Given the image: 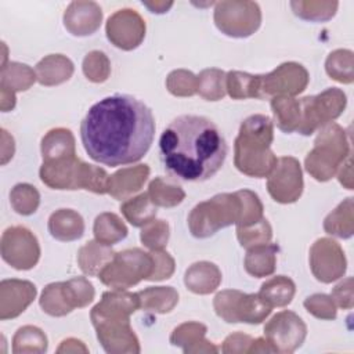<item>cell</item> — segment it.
<instances>
[{
	"instance_id": "6da1fadb",
	"label": "cell",
	"mask_w": 354,
	"mask_h": 354,
	"mask_svg": "<svg viewBox=\"0 0 354 354\" xmlns=\"http://www.w3.org/2000/svg\"><path fill=\"white\" fill-rule=\"evenodd\" d=\"M153 134L152 111L129 94L100 100L80 123V140L87 155L111 167L138 162L151 148Z\"/></svg>"
},
{
	"instance_id": "7a4b0ae2",
	"label": "cell",
	"mask_w": 354,
	"mask_h": 354,
	"mask_svg": "<svg viewBox=\"0 0 354 354\" xmlns=\"http://www.w3.org/2000/svg\"><path fill=\"white\" fill-rule=\"evenodd\" d=\"M227 142L220 129L207 118L177 116L159 138L163 167L183 181H206L224 165Z\"/></svg>"
},
{
	"instance_id": "3957f363",
	"label": "cell",
	"mask_w": 354,
	"mask_h": 354,
	"mask_svg": "<svg viewBox=\"0 0 354 354\" xmlns=\"http://www.w3.org/2000/svg\"><path fill=\"white\" fill-rule=\"evenodd\" d=\"M272 131V120L266 115H252L241 123L234 142V163L241 173L256 178L268 177L278 160L270 149Z\"/></svg>"
},
{
	"instance_id": "277c9868",
	"label": "cell",
	"mask_w": 354,
	"mask_h": 354,
	"mask_svg": "<svg viewBox=\"0 0 354 354\" xmlns=\"http://www.w3.org/2000/svg\"><path fill=\"white\" fill-rule=\"evenodd\" d=\"M39 176L43 184L53 189H87L94 194H108L106 171L76 156L43 162Z\"/></svg>"
},
{
	"instance_id": "5b68a950",
	"label": "cell",
	"mask_w": 354,
	"mask_h": 354,
	"mask_svg": "<svg viewBox=\"0 0 354 354\" xmlns=\"http://www.w3.org/2000/svg\"><path fill=\"white\" fill-rule=\"evenodd\" d=\"M348 155L350 145L344 130L336 123H328L321 127L314 148L306 156V170L317 181H328Z\"/></svg>"
},
{
	"instance_id": "8992f818",
	"label": "cell",
	"mask_w": 354,
	"mask_h": 354,
	"mask_svg": "<svg viewBox=\"0 0 354 354\" xmlns=\"http://www.w3.org/2000/svg\"><path fill=\"white\" fill-rule=\"evenodd\" d=\"M241 214V199L236 192L218 194L198 203L188 216V227L195 238H209L218 230L236 224Z\"/></svg>"
},
{
	"instance_id": "52a82bcc",
	"label": "cell",
	"mask_w": 354,
	"mask_h": 354,
	"mask_svg": "<svg viewBox=\"0 0 354 354\" xmlns=\"http://www.w3.org/2000/svg\"><path fill=\"white\" fill-rule=\"evenodd\" d=\"M153 267L151 253H145L138 248L126 249L115 253V257L108 263L101 272L98 279L113 289L126 290L133 285H137L142 279H148Z\"/></svg>"
},
{
	"instance_id": "ba28073f",
	"label": "cell",
	"mask_w": 354,
	"mask_h": 354,
	"mask_svg": "<svg viewBox=\"0 0 354 354\" xmlns=\"http://www.w3.org/2000/svg\"><path fill=\"white\" fill-rule=\"evenodd\" d=\"M213 307L216 314L228 324H252L263 322L271 313L268 306L259 293H243L236 289H225L214 296Z\"/></svg>"
},
{
	"instance_id": "9c48e42d",
	"label": "cell",
	"mask_w": 354,
	"mask_h": 354,
	"mask_svg": "<svg viewBox=\"0 0 354 354\" xmlns=\"http://www.w3.org/2000/svg\"><path fill=\"white\" fill-rule=\"evenodd\" d=\"M346 94L336 87L326 88L318 95L300 98L301 119L297 133L311 136L317 129L324 127L339 118L346 106Z\"/></svg>"
},
{
	"instance_id": "30bf717a",
	"label": "cell",
	"mask_w": 354,
	"mask_h": 354,
	"mask_svg": "<svg viewBox=\"0 0 354 354\" xmlns=\"http://www.w3.org/2000/svg\"><path fill=\"white\" fill-rule=\"evenodd\" d=\"M217 29L230 37H248L261 24V11L254 1H218L214 7Z\"/></svg>"
},
{
	"instance_id": "8fae6325",
	"label": "cell",
	"mask_w": 354,
	"mask_h": 354,
	"mask_svg": "<svg viewBox=\"0 0 354 354\" xmlns=\"http://www.w3.org/2000/svg\"><path fill=\"white\" fill-rule=\"evenodd\" d=\"M0 253L3 260L15 270L33 268L40 257L37 238L30 230L22 225L8 227L0 241Z\"/></svg>"
},
{
	"instance_id": "7c38bea8",
	"label": "cell",
	"mask_w": 354,
	"mask_h": 354,
	"mask_svg": "<svg viewBox=\"0 0 354 354\" xmlns=\"http://www.w3.org/2000/svg\"><path fill=\"white\" fill-rule=\"evenodd\" d=\"M307 336V326L293 311L277 313L264 325V337L271 343L275 353L289 354L297 350Z\"/></svg>"
},
{
	"instance_id": "4fadbf2b",
	"label": "cell",
	"mask_w": 354,
	"mask_h": 354,
	"mask_svg": "<svg viewBox=\"0 0 354 354\" xmlns=\"http://www.w3.org/2000/svg\"><path fill=\"white\" fill-rule=\"evenodd\" d=\"M267 189L278 203H293L303 192V173L300 163L293 156L278 158L268 174Z\"/></svg>"
},
{
	"instance_id": "5bb4252c",
	"label": "cell",
	"mask_w": 354,
	"mask_h": 354,
	"mask_svg": "<svg viewBox=\"0 0 354 354\" xmlns=\"http://www.w3.org/2000/svg\"><path fill=\"white\" fill-rule=\"evenodd\" d=\"M307 69L297 62H283L272 72L260 77V100L277 95L293 97L308 84Z\"/></svg>"
},
{
	"instance_id": "9a60e30c",
	"label": "cell",
	"mask_w": 354,
	"mask_h": 354,
	"mask_svg": "<svg viewBox=\"0 0 354 354\" xmlns=\"http://www.w3.org/2000/svg\"><path fill=\"white\" fill-rule=\"evenodd\" d=\"M108 40L120 50L137 48L145 37V22L141 15L130 8L113 12L105 25Z\"/></svg>"
},
{
	"instance_id": "2e32d148",
	"label": "cell",
	"mask_w": 354,
	"mask_h": 354,
	"mask_svg": "<svg viewBox=\"0 0 354 354\" xmlns=\"http://www.w3.org/2000/svg\"><path fill=\"white\" fill-rule=\"evenodd\" d=\"M310 267L314 277L324 283L339 279L346 271V257L340 245L329 238H321L310 249Z\"/></svg>"
},
{
	"instance_id": "e0dca14e",
	"label": "cell",
	"mask_w": 354,
	"mask_h": 354,
	"mask_svg": "<svg viewBox=\"0 0 354 354\" xmlns=\"http://www.w3.org/2000/svg\"><path fill=\"white\" fill-rule=\"evenodd\" d=\"M97 339L106 353H140V343L130 326V319L93 321Z\"/></svg>"
},
{
	"instance_id": "ac0fdd59",
	"label": "cell",
	"mask_w": 354,
	"mask_h": 354,
	"mask_svg": "<svg viewBox=\"0 0 354 354\" xmlns=\"http://www.w3.org/2000/svg\"><path fill=\"white\" fill-rule=\"evenodd\" d=\"M36 286L25 279H3L0 282V319L17 318L36 297Z\"/></svg>"
},
{
	"instance_id": "d6986e66",
	"label": "cell",
	"mask_w": 354,
	"mask_h": 354,
	"mask_svg": "<svg viewBox=\"0 0 354 354\" xmlns=\"http://www.w3.org/2000/svg\"><path fill=\"white\" fill-rule=\"evenodd\" d=\"M138 308V293L113 289L102 295L100 303L93 307L90 318L91 322L98 319H130V315Z\"/></svg>"
},
{
	"instance_id": "ffe728a7",
	"label": "cell",
	"mask_w": 354,
	"mask_h": 354,
	"mask_svg": "<svg viewBox=\"0 0 354 354\" xmlns=\"http://www.w3.org/2000/svg\"><path fill=\"white\" fill-rule=\"evenodd\" d=\"M101 21V7L94 1H72L64 12V25L73 36L93 35Z\"/></svg>"
},
{
	"instance_id": "44dd1931",
	"label": "cell",
	"mask_w": 354,
	"mask_h": 354,
	"mask_svg": "<svg viewBox=\"0 0 354 354\" xmlns=\"http://www.w3.org/2000/svg\"><path fill=\"white\" fill-rule=\"evenodd\" d=\"M149 176V167L147 165H137L133 167H123L109 176L108 194L118 199H126L134 192L140 191Z\"/></svg>"
},
{
	"instance_id": "7402d4cb",
	"label": "cell",
	"mask_w": 354,
	"mask_h": 354,
	"mask_svg": "<svg viewBox=\"0 0 354 354\" xmlns=\"http://www.w3.org/2000/svg\"><path fill=\"white\" fill-rule=\"evenodd\" d=\"M207 328L199 322H185L178 325L170 335V343L178 346L184 353H217L218 348L212 342L205 340Z\"/></svg>"
},
{
	"instance_id": "603a6c76",
	"label": "cell",
	"mask_w": 354,
	"mask_h": 354,
	"mask_svg": "<svg viewBox=\"0 0 354 354\" xmlns=\"http://www.w3.org/2000/svg\"><path fill=\"white\" fill-rule=\"evenodd\" d=\"M221 282L218 267L209 261L194 263L184 275V283L188 290L196 295H209L214 292Z\"/></svg>"
},
{
	"instance_id": "cb8c5ba5",
	"label": "cell",
	"mask_w": 354,
	"mask_h": 354,
	"mask_svg": "<svg viewBox=\"0 0 354 354\" xmlns=\"http://www.w3.org/2000/svg\"><path fill=\"white\" fill-rule=\"evenodd\" d=\"M48 231L51 236L58 241H76L84 234V221L77 212L72 209H59L50 216Z\"/></svg>"
},
{
	"instance_id": "d4e9b609",
	"label": "cell",
	"mask_w": 354,
	"mask_h": 354,
	"mask_svg": "<svg viewBox=\"0 0 354 354\" xmlns=\"http://www.w3.org/2000/svg\"><path fill=\"white\" fill-rule=\"evenodd\" d=\"M35 72L41 86H57L69 80L73 73V64L62 54H50L37 62Z\"/></svg>"
},
{
	"instance_id": "484cf974",
	"label": "cell",
	"mask_w": 354,
	"mask_h": 354,
	"mask_svg": "<svg viewBox=\"0 0 354 354\" xmlns=\"http://www.w3.org/2000/svg\"><path fill=\"white\" fill-rule=\"evenodd\" d=\"M41 156L43 162L64 159L75 156V137L71 130L58 127L50 130L41 138Z\"/></svg>"
},
{
	"instance_id": "4316f807",
	"label": "cell",
	"mask_w": 354,
	"mask_h": 354,
	"mask_svg": "<svg viewBox=\"0 0 354 354\" xmlns=\"http://www.w3.org/2000/svg\"><path fill=\"white\" fill-rule=\"evenodd\" d=\"M113 257L115 252L111 246L100 243L98 241H90L79 249L77 264L86 275L98 277L101 270L111 263Z\"/></svg>"
},
{
	"instance_id": "83f0119b",
	"label": "cell",
	"mask_w": 354,
	"mask_h": 354,
	"mask_svg": "<svg viewBox=\"0 0 354 354\" xmlns=\"http://www.w3.org/2000/svg\"><path fill=\"white\" fill-rule=\"evenodd\" d=\"M41 310L51 317H64L76 308L66 282L48 283L39 299Z\"/></svg>"
},
{
	"instance_id": "f1b7e54d",
	"label": "cell",
	"mask_w": 354,
	"mask_h": 354,
	"mask_svg": "<svg viewBox=\"0 0 354 354\" xmlns=\"http://www.w3.org/2000/svg\"><path fill=\"white\" fill-rule=\"evenodd\" d=\"M278 246L274 243L259 245L248 249L245 256V270L254 278L268 277L275 271L277 267Z\"/></svg>"
},
{
	"instance_id": "f546056e",
	"label": "cell",
	"mask_w": 354,
	"mask_h": 354,
	"mask_svg": "<svg viewBox=\"0 0 354 354\" xmlns=\"http://www.w3.org/2000/svg\"><path fill=\"white\" fill-rule=\"evenodd\" d=\"M271 109L279 130L288 134L297 131L301 119L300 100L288 95H277L271 98Z\"/></svg>"
},
{
	"instance_id": "4dcf8cb0",
	"label": "cell",
	"mask_w": 354,
	"mask_h": 354,
	"mask_svg": "<svg viewBox=\"0 0 354 354\" xmlns=\"http://www.w3.org/2000/svg\"><path fill=\"white\" fill-rule=\"evenodd\" d=\"M138 293L140 308L145 311L166 314L178 303V293L171 286H151Z\"/></svg>"
},
{
	"instance_id": "1f68e13d",
	"label": "cell",
	"mask_w": 354,
	"mask_h": 354,
	"mask_svg": "<svg viewBox=\"0 0 354 354\" xmlns=\"http://www.w3.org/2000/svg\"><path fill=\"white\" fill-rule=\"evenodd\" d=\"M260 77L261 75L230 71L228 73H225V91L232 100H260Z\"/></svg>"
},
{
	"instance_id": "d6a6232c",
	"label": "cell",
	"mask_w": 354,
	"mask_h": 354,
	"mask_svg": "<svg viewBox=\"0 0 354 354\" xmlns=\"http://www.w3.org/2000/svg\"><path fill=\"white\" fill-rule=\"evenodd\" d=\"M295 292L296 286L290 278L277 275L260 286L259 295L271 307H285L292 301Z\"/></svg>"
},
{
	"instance_id": "836d02e7",
	"label": "cell",
	"mask_w": 354,
	"mask_h": 354,
	"mask_svg": "<svg viewBox=\"0 0 354 354\" xmlns=\"http://www.w3.org/2000/svg\"><path fill=\"white\" fill-rule=\"evenodd\" d=\"M93 232L95 241L112 246L127 236V227L115 213H101L95 217Z\"/></svg>"
},
{
	"instance_id": "e575fe53",
	"label": "cell",
	"mask_w": 354,
	"mask_h": 354,
	"mask_svg": "<svg viewBox=\"0 0 354 354\" xmlns=\"http://www.w3.org/2000/svg\"><path fill=\"white\" fill-rule=\"evenodd\" d=\"M120 210L133 227H144L156 216V206L152 203L147 192L124 201L120 205Z\"/></svg>"
},
{
	"instance_id": "d590c367",
	"label": "cell",
	"mask_w": 354,
	"mask_h": 354,
	"mask_svg": "<svg viewBox=\"0 0 354 354\" xmlns=\"http://www.w3.org/2000/svg\"><path fill=\"white\" fill-rule=\"evenodd\" d=\"M147 194L155 206L162 207H174L180 205L185 198V192L180 185L163 177L153 178L149 183Z\"/></svg>"
},
{
	"instance_id": "8d00e7d4",
	"label": "cell",
	"mask_w": 354,
	"mask_h": 354,
	"mask_svg": "<svg viewBox=\"0 0 354 354\" xmlns=\"http://www.w3.org/2000/svg\"><path fill=\"white\" fill-rule=\"evenodd\" d=\"M36 79V72L26 64L10 62L1 66L0 86L11 91H25L28 90Z\"/></svg>"
},
{
	"instance_id": "74e56055",
	"label": "cell",
	"mask_w": 354,
	"mask_h": 354,
	"mask_svg": "<svg viewBox=\"0 0 354 354\" xmlns=\"http://www.w3.org/2000/svg\"><path fill=\"white\" fill-rule=\"evenodd\" d=\"M324 230L339 238H350L353 235V198H347L324 221Z\"/></svg>"
},
{
	"instance_id": "f35d334b",
	"label": "cell",
	"mask_w": 354,
	"mask_h": 354,
	"mask_svg": "<svg viewBox=\"0 0 354 354\" xmlns=\"http://www.w3.org/2000/svg\"><path fill=\"white\" fill-rule=\"evenodd\" d=\"M47 337L44 332L33 325H25L19 328L12 337V353H46Z\"/></svg>"
},
{
	"instance_id": "ab89813d",
	"label": "cell",
	"mask_w": 354,
	"mask_h": 354,
	"mask_svg": "<svg viewBox=\"0 0 354 354\" xmlns=\"http://www.w3.org/2000/svg\"><path fill=\"white\" fill-rule=\"evenodd\" d=\"M196 93L207 101H218L225 95V72L217 68L203 69L198 76Z\"/></svg>"
},
{
	"instance_id": "60d3db41",
	"label": "cell",
	"mask_w": 354,
	"mask_h": 354,
	"mask_svg": "<svg viewBox=\"0 0 354 354\" xmlns=\"http://www.w3.org/2000/svg\"><path fill=\"white\" fill-rule=\"evenodd\" d=\"M10 203L11 207L22 216L33 214L40 203L39 191L26 183L17 184L10 192Z\"/></svg>"
},
{
	"instance_id": "b9f144b4",
	"label": "cell",
	"mask_w": 354,
	"mask_h": 354,
	"mask_svg": "<svg viewBox=\"0 0 354 354\" xmlns=\"http://www.w3.org/2000/svg\"><path fill=\"white\" fill-rule=\"evenodd\" d=\"M326 73L340 83L353 82V53L350 50H335L325 62Z\"/></svg>"
},
{
	"instance_id": "7bdbcfd3",
	"label": "cell",
	"mask_w": 354,
	"mask_h": 354,
	"mask_svg": "<svg viewBox=\"0 0 354 354\" xmlns=\"http://www.w3.org/2000/svg\"><path fill=\"white\" fill-rule=\"evenodd\" d=\"M337 6V1H290L293 12L307 21H328L335 15Z\"/></svg>"
},
{
	"instance_id": "ee69618b",
	"label": "cell",
	"mask_w": 354,
	"mask_h": 354,
	"mask_svg": "<svg viewBox=\"0 0 354 354\" xmlns=\"http://www.w3.org/2000/svg\"><path fill=\"white\" fill-rule=\"evenodd\" d=\"M241 199V214L236 227H249L263 218V203L259 195L250 189L236 191Z\"/></svg>"
},
{
	"instance_id": "f6af8a7d",
	"label": "cell",
	"mask_w": 354,
	"mask_h": 354,
	"mask_svg": "<svg viewBox=\"0 0 354 354\" xmlns=\"http://www.w3.org/2000/svg\"><path fill=\"white\" fill-rule=\"evenodd\" d=\"M236 236L242 248L250 249L253 246L270 243L272 238V230L267 218H261L249 227H236Z\"/></svg>"
},
{
	"instance_id": "bcb514c9",
	"label": "cell",
	"mask_w": 354,
	"mask_h": 354,
	"mask_svg": "<svg viewBox=\"0 0 354 354\" xmlns=\"http://www.w3.org/2000/svg\"><path fill=\"white\" fill-rule=\"evenodd\" d=\"M166 87L176 97H191L196 94L198 79L191 71L176 69L167 75Z\"/></svg>"
},
{
	"instance_id": "7dc6e473",
	"label": "cell",
	"mask_w": 354,
	"mask_h": 354,
	"mask_svg": "<svg viewBox=\"0 0 354 354\" xmlns=\"http://www.w3.org/2000/svg\"><path fill=\"white\" fill-rule=\"evenodd\" d=\"M83 73L87 80L93 83H102L111 73V64L108 57L98 50L90 51L83 59Z\"/></svg>"
},
{
	"instance_id": "c3c4849f",
	"label": "cell",
	"mask_w": 354,
	"mask_h": 354,
	"mask_svg": "<svg viewBox=\"0 0 354 354\" xmlns=\"http://www.w3.org/2000/svg\"><path fill=\"white\" fill-rule=\"evenodd\" d=\"M140 239L151 250H162L169 241V224L165 220H152L144 225Z\"/></svg>"
},
{
	"instance_id": "681fc988",
	"label": "cell",
	"mask_w": 354,
	"mask_h": 354,
	"mask_svg": "<svg viewBox=\"0 0 354 354\" xmlns=\"http://www.w3.org/2000/svg\"><path fill=\"white\" fill-rule=\"evenodd\" d=\"M306 310L317 318L321 319H335L336 306L330 296L324 293H315L304 300Z\"/></svg>"
},
{
	"instance_id": "f907efd6",
	"label": "cell",
	"mask_w": 354,
	"mask_h": 354,
	"mask_svg": "<svg viewBox=\"0 0 354 354\" xmlns=\"http://www.w3.org/2000/svg\"><path fill=\"white\" fill-rule=\"evenodd\" d=\"M66 286L69 289L71 297L77 308L86 307L94 300V286L93 283L84 277H76L66 281Z\"/></svg>"
},
{
	"instance_id": "816d5d0a",
	"label": "cell",
	"mask_w": 354,
	"mask_h": 354,
	"mask_svg": "<svg viewBox=\"0 0 354 354\" xmlns=\"http://www.w3.org/2000/svg\"><path fill=\"white\" fill-rule=\"evenodd\" d=\"M151 256L153 260V267H152V272H151L148 281H162V279L170 278L174 272L173 257L163 249L152 250Z\"/></svg>"
},
{
	"instance_id": "f5cc1de1",
	"label": "cell",
	"mask_w": 354,
	"mask_h": 354,
	"mask_svg": "<svg viewBox=\"0 0 354 354\" xmlns=\"http://www.w3.org/2000/svg\"><path fill=\"white\" fill-rule=\"evenodd\" d=\"M330 297L340 308H351L353 307V279L347 278L346 281L336 285L332 290Z\"/></svg>"
},
{
	"instance_id": "db71d44e",
	"label": "cell",
	"mask_w": 354,
	"mask_h": 354,
	"mask_svg": "<svg viewBox=\"0 0 354 354\" xmlns=\"http://www.w3.org/2000/svg\"><path fill=\"white\" fill-rule=\"evenodd\" d=\"M252 337L249 335L236 332L230 335L221 347V351L225 354H231V353H248L249 346L252 344Z\"/></svg>"
},
{
	"instance_id": "11a10c76",
	"label": "cell",
	"mask_w": 354,
	"mask_h": 354,
	"mask_svg": "<svg viewBox=\"0 0 354 354\" xmlns=\"http://www.w3.org/2000/svg\"><path fill=\"white\" fill-rule=\"evenodd\" d=\"M15 152V144L11 134L7 130L1 129V165H6Z\"/></svg>"
},
{
	"instance_id": "9f6ffc18",
	"label": "cell",
	"mask_w": 354,
	"mask_h": 354,
	"mask_svg": "<svg viewBox=\"0 0 354 354\" xmlns=\"http://www.w3.org/2000/svg\"><path fill=\"white\" fill-rule=\"evenodd\" d=\"M15 102H17L15 93L0 86V108H1V112L12 111L14 106H15Z\"/></svg>"
},
{
	"instance_id": "6f0895ef",
	"label": "cell",
	"mask_w": 354,
	"mask_h": 354,
	"mask_svg": "<svg viewBox=\"0 0 354 354\" xmlns=\"http://www.w3.org/2000/svg\"><path fill=\"white\" fill-rule=\"evenodd\" d=\"M76 351H83L87 353V347L83 344V342L77 339H66L61 343V346L57 348V353H76Z\"/></svg>"
},
{
	"instance_id": "680465c9",
	"label": "cell",
	"mask_w": 354,
	"mask_h": 354,
	"mask_svg": "<svg viewBox=\"0 0 354 354\" xmlns=\"http://www.w3.org/2000/svg\"><path fill=\"white\" fill-rule=\"evenodd\" d=\"M248 353H275V350L266 337H257L252 340Z\"/></svg>"
},
{
	"instance_id": "91938a15",
	"label": "cell",
	"mask_w": 354,
	"mask_h": 354,
	"mask_svg": "<svg viewBox=\"0 0 354 354\" xmlns=\"http://www.w3.org/2000/svg\"><path fill=\"white\" fill-rule=\"evenodd\" d=\"M142 4L151 10V12H156V14H163L166 12L171 6L173 1H155V3H148V1H142Z\"/></svg>"
},
{
	"instance_id": "94428289",
	"label": "cell",
	"mask_w": 354,
	"mask_h": 354,
	"mask_svg": "<svg viewBox=\"0 0 354 354\" xmlns=\"http://www.w3.org/2000/svg\"><path fill=\"white\" fill-rule=\"evenodd\" d=\"M350 166H351V156H348V159H347V169H350ZM351 173H348V176H346L344 174V170L342 169L340 171H339V181L347 188V189H353V185H351Z\"/></svg>"
}]
</instances>
